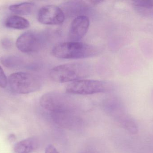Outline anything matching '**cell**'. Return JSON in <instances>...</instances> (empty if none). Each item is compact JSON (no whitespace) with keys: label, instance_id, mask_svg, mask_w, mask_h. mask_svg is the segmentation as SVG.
Listing matches in <instances>:
<instances>
[{"label":"cell","instance_id":"cell-1","mask_svg":"<svg viewBox=\"0 0 153 153\" xmlns=\"http://www.w3.org/2000/svg\"><path fill=\"white\" fill-rule=\"evenodd\" d=\"M100 53L98 48L80 42H62L55 46L51 53L55 57L61 59H79L93 57Z\"/></svg>","mask_w":153,"mask_h":153},{"label":"cell","instance_id":"cell-2","mask_svg":"<svg viewBox=\"0 0 153 153\" xmlns=\"http://www.w3.org/2000/svg\"><path fill=\"white\" fill-rule=\"evenodd\" d=\"M91 72V67L88 64L76 62L55 66L50 70L49 75L52 81L62 83L83 80Z\"/></svg>","mask_w":153,"mask_h":153},{"label":"cell","instance_id":"cell-3","mask_svg":"<svg viewBox=\"0 0 153 153\" xmlns=\"http://www.w3.org/2000/svg\"><path fill=\"white\" fill-rule=\"evenodd\" d=\"M11 90L19 94H28L35 92L41 88L42 83L39 77L28 72L15 73L8 78Z\"/></svg>","mask_w":153,"mask_h":153},{"label":"cell","instance_id":"cell-4","mask_svg":"<svg viewBox=\"0 0 153 153\" xmlns=\"http://www.w3.org/2000/svg\"><path fill=\"white\" fill-rule=\"evenodd\" d=\"M111 84L104 81L83 79L68 84L66 91L71 94L90 95L108 91L112 88Z\"/></svg>","mask_w":153,"mask_h":153},{"label":"cell","instance_id":"cell-5","mask_svg":"<svg viewBox=\"0 0 153 153\" xmlns=\"http://www.w3.org/2000/svg\"><path fill=\"white\" fill-rule=\"evenodd\" d=\"M40 103L45 109L53 112L67 111L72 104L70 97L55 92L44 94L40 99Z\"/></svg>","mask_w":153,"mask_h":153},{"label":"cell","instance_id":"cell-6","mask_svg":"<svg viewBox=\"0 0 153 153\" xmlns=\"http://www.w3.org/2000/svg\"><path fill=\"white\" fill-rule=\"evenodd\" d=\"M38 20L45 25H60L63 23L65 14L62 8L55 5H47L40 8Z\"/></svg>","mask_w":153,"mask_h":153},{"label":"cell","instance_id":"cell-7","mask_svg":"<svg viewBox=\"0 0 153 153\" xmlns=\"http://www.w3.org/2000/svg\"><path fill=\"white\" fill-rule=\"evenodd\" d=\"M42 37L32 32H27L21 35L16 41V46L18 49L25 53L36 52L43 46Z\"/></svg>","mask_w":153,"mask_h":153},{"label":"cell","instance_id":"cell-8","mask_svg":"<svg viewBox=\"0 0 153 153\" xmlns=\"http://www.w3.org/2000/svg\"><path fill=\"white\" fill-rule=\"evenodd\" d=\"M90 26V20L85 15L76 17L73 20L69 30L71 41L79 42L86 35Z\"/></svg>","mask_w":153,"mask_h":153},{"label":"cell","instance_id":"cell-9","mask_svg":"<svg viewBox=\"0 0 153 153\" xmlns=\"http://www.w3.org/2000/svg\"><path fill=\"white\" fill-rule=\"evenodd\" d=\"M37 140L35 138L24 139L15 144L14 151L15 153H30L37 149Z\"/></svg>","mask_w":153,"mask_h":153},{"label":"cell","instance_id":"cell-10","mask_svg":"<svg viewBox=\"0 0 153 153\" xmlns=\"http://www.w3.org/2000/svg\"><path fill=\"white\" fill-rule=\"evenodd\" d=\"M137 13L147 18H153V1H137L133 3Z\"/></svg>","mask_w":153,"mask_h":153},{"label":"cell","instance_id":"cell-11","mask_svg":"<svg viewBox=\"0 0 153 153\" xmlns=\"http://www.w3.org/2000/svg\"><path fill=\"white\" fill-rule=\"evenodd\" d=\"M89 2L88 4L83 1H71L64 4L62 9L65 14L66 13L69 15H76L88 7L90 1Z\"/></svg>","mask_w":153,"mask_h":153},{"label":"cell","instance_id":"cell-12","mask_svg":"<svg viewBox=\"0 0 153 153\" xmlns=\"http://www.w3.org/2000/svg\"><path fill=\"white\" fill-rule=\"evenodd\" d=\"M5 24L8 28L15 29H24L30 26L27 20L18 16H10L5 21Z\"/></svg>","mask_w":153,"mask_h":153},{"label":"cell","instance_id":"cell-13","mask_svg":"<svg viewBox=\"0 0 153 153\" xmlns=\"http://www.w3.org/2000/svg\"><path fill=\"white\" fill-rule=\"evenodd\" d=\"M35 8L34 3L31 2L22 3L19 4H13L9 7L10 10L20 15H29L31 14Z\"/></svg>","mask_w":153,"mask_h":153},{"label":"cell","instance_id":"cell-14","mask_svg":"<svg viewBox=\"0 0 153 153\" xmlns=\"http://www.w3.org/2000/svg\"><path fill=\"white\" fill-rule=\"evenodd\" d=\"M19 59L15 56H7L4 57L1 59L2 63L6 67L12 68L19 65Z\"/></svg>","mask_w":153,"mask_h":153},{"label":"cell","instance_id":"cell-15","mask_svg":"<svg viewBox=\"0 0 153 153\" xmlns=\"http://www.w3.org/2000/svg\"><path fill=\"white\" fill-rule=\"evenodd\" d=\"M7 79L3 70L0 66V87L5 88L7 84Z\"/></svg>","mask_w":153,"mask_h":153},{"label":"cell","instance_id":"cell-16","mask_svg":"<svg viewBox=\"0 0 153 153\" xmlns=\"http://www.w3.org/2000/svg\"><path fill=\"white\" fill-rule=\"evenodd\" d=\"M2 46L6 49H10L13 46V41L9 38H5L2 40Z\"/></svg>","mask_w":153,"mask_h":153},{"label":"cell","instance_id":"cell-17","mask_svg":"<svg viewBox=\"0 0 153 153\" xmlns=\"http://www.w3.org/2000/svg\"><path fill=\"white\" fill-rule=\"evenodd\" d=\"M45 153H59L56 148L53 145H49L46 148Z\"/></svg>","mask_w":153,"mask_h":153},{"label":"cell","instance_id":"cell-18","mask_svg":"<svg viewBox=\"0 0 153 153\" xmlns=\"http://www.w3.org/2000/svg\"><path fill=\"white\" fill-rule=\"evenodd\" d=\"M8 139L9 142H11V143L14 142L16 139V136L14 134H10L8 136Z\"/></svg>","mask_w":153,"mask_h":153}]
</instances>
